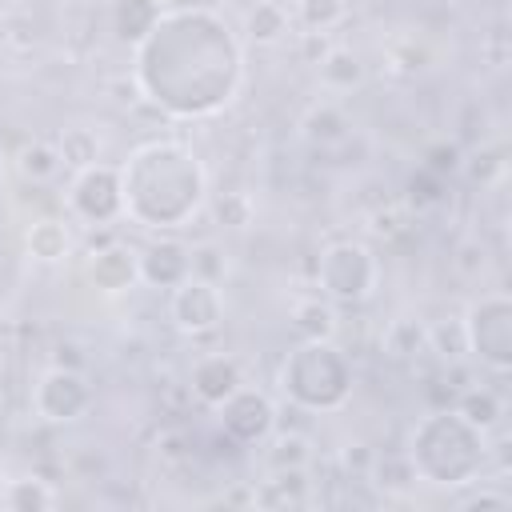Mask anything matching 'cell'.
Masks as SVG:
<instances>
[{"label": "cell", "instance_id": "29", "mask_svg": "<svg viewBox=\"0 0 512 512\" xmlns=\"http://www.w3.org/2000/svg\"><path fill=\"white\" fill-rule=\"evenodd\" d=\"M456 160H460V152H456L452 144H448V148L440 144V148H432V152H428V164H424V172H432V176H444V172H452V168H456Z\"/></svg>", "mask_w": 512, "mask_h": 512}, {"label": "cell", "instance_id": "19", "mask_svg": "<svg viewBox=\"0 0 512 512\" xmlns=\"http://www.w3.org/2000/svg\"><path fill=\"white\" fill-rule=\"evenodd\" d=\"M56 152H60L64 168L80 172V168H88V164H96V160H100V136H96L92 128H84V124H72V128H64V132H60Z\"/></svg>", "mask_w": 512, "mask_h": 512}, {"label": "cell", "instance_id": "23", "mask_svg": "<svg viewBox=\"0 0 512 512\" xmlns=\"http://www.w3.org/2000/svg\"><path fill=\"white\" fill-rule=\"evenodd\" d=\"M424 344H428V328H424L420 320H412V316L392 320V324H388V332H384V352H388V356H396V360L416 356Z\"/></svg>", "mask_w": 512, "mask_h": 512}, {"label": "cell", "instance_id": "11", "mask_svg": "<svg viewBox=\"0 0 512 512\" xmlns=\"http://www.w3.org/2000/svg\"><path fill=\"white\" fill-rule=\"evenodd\" d=\"M240 384H244V372H240V364H236L228 352H208V356H200V360L192 364V376H188L192 396H196L200 404H208V408H220Z\"/></svg>", "mask_w": 512, "mask_h": 512}, {"label": "cell", "instance_id": "18", "mask_svg": "<svg viewBox=\"0 0 512 512\" xmlns=\"http://www.w3.org/2000/svg\"><path fill=\"white\" fill-rule=\"evenodd\" d=\"M288 8L280 4V0H256V8L248 12V24H244V32H248V40H256V44H276V40H284L288 36Z\"/></svg>", "mask_w": 512, "mask_h": 512}, {"label": "cell", "instance_id": "15", "mask_svg": "<svg viewBox=\"0 0 512 512\" xmlns=\"http://www.w3.org/2000/svg\"><path fill=\"white\" fill-rule=\"evenodd\" d=\"M24 248H28V256L40 260V264H60V260L72 252V232H68L64 220H56V216H40V220L28 224V232H24Z\"/></svg>", "mask_w": 512, "mask_h": 512}, {"label": "cell", "instance_id": "2", "mask_svg": "<svg viewBox=\"0 0 512 512\" xmlns=\"http://www.w3.org/2000/svg\"><path fill=\"white\" fill-rule=\"evenodd\" d=\"M124 216L152 232L184 228L208 192V172L184 140H144L120 164Z\"/></svg>", "mask_w": 512, "mask_h": 512}, {"label": "cell", "instance_id": "22", "mask_svg": "<svg viewBox=\"0 0 512 512\" xmlns=\"http://www.w3.org/2000/svg\"><path fill=\"white\" fill-rule=\"evenodd\" d=\"M456 412H460L464 420H472L480 432H492V428L500 424V416H504V404H500V396H496L492 388H468V392L460 396Z\"/></svg>", "mask_w": 512, "mask_h": 512}, {"label": "cell", "instance_id": "21", "mask_svg": "<svg viewBox=\"0 0 512 512\" xmlns=\"http://www.w3.org/2000/svg\"><path fill=\"white\" fill-rule=\"evenodd\" d=\"M292 324L300 332V340H332L336 332V312L328 300H300L292 312Z\"/></svg>", "mask_w": 512, "mask_h": 512}, {"label": "cell", "instance_id": "6", "mask_svg": "<svg viewBox=\"0 0 512 512\" xmlns=\"http://www.w3.org/2000/svg\"><path fill=\"white\" fill-rule=\"evenodd\" d=\"M460 324H464V352H472L488 372L504 376L512 368V300L504 292L480 296Z\"/></svg>", "mask_w": 512, "mask_h": 512}, {"label": "cell", "instance_id": "20", "mask_svg": "<svg viewBox=\"0 0 512 512\" xmlns=\"http://www.w3.org/2000/svg\"><path fill=\"white\" fill-rule=\"evenodd\" d=\"M60 168H64V160H60L56 144L32 140V144H24V148L16 152V172H20L28 184H44V180H52Z\"/></svg>", "mask_w": 512, "mask_h": 512}, {"label": "cell", "instance_id": "24", "mask_svg": "<svg viewBox=\"0 0 512 512\" xmlns=\"http://www.w3.org/2000/svg\"><path fill=\"white\" fill-rule=\"evenodd\" d=\"M52 488L44 484V480H36V476H24V480H12L8 488H4V504L12 508V512H44V508H52Z\"/></svg>", "mask_w": 512, "mask_h": 512}, {"label": "cell", "instance_id": "8", "mask_svg": "<svg viewBox=\"0 0 512 512\" xmlns=\"http://www.w3.org/2000/svg\"><path fill=\"white\" fill-rule=\"evenodd\" d=\"M168 316L180 332L188 336H204V332H216L220 320H224V296H220V284L216 280H204V276H184L172 296H168Z\"/></svg>", "mask_w": 512, "mask_h": 512}, {"label": "cell", "instance_id": "5", "mask_svg": "<svg viewBox=\"0 0 512 512\" xmlns=\"http://www.w3.org/2000/svg\"><path fill=\"white\" fill-rule=\"evenodd\" d=\"M380 280V260L364 240H332L316 260V284L324 300L360 304Z\"/></svg>", "mask_w": 512, "mask_h": 512}, {"label": "cell", "instance_id": "3", "mask_svg": "<svg viewBox=\"0 0 512 512\" xmlns=\"http://www.w3.org/2000/svg\"><path fill=\"white\" fill-rule=\"evenodd\" d=\"M408 464L420 480H428L436 488L476 484L488 464V432H480L456 408L432 412L412 428Z\"/></svg>", "mask_w": 512, "mask_h": 512}, {"label": "cell", "instance_id": "9", "mask_svg": "<svg viewBox=\"0 0 512 512\" xmlns=\"http://www.w3.org/2000/svg\"><path fill=\"white\" fill-rule=\"evenodd\" d=\"M88 404H92L88 380H84L76 368H64V364L48 368V372L36 380V388H32V408H36V416L48 420V424H68V420L84 416Z\"/></svg>", "mask_w": 512, "mask_h": 512}, {"label": "cell", "instance_id": "33", "mask_svg": "<svg viewBox=\"0 0 512 512\" xmlns=\"http://www.w3.org/2000/svg\"><path fill=\"white\" fill-rule=\"evenodd\" d=\"M0 480H4V460H0Z\"/></svg>", "mask_w": 512, "mask_h": 512}, {"label": "cell", "instance_id": "26", "mask_svg": "<svg viewBox=\"0 0 512 512\" xmlns=\"http://www.w3.org/2000/svg\"><path fill=\"white\" fill-rule=\"evenodd\" d=\"M216 220L224 224V228H248L252 224V196L248 192H224V196H216Z\"/></svg>", "mask_w": 512, "mask_h": 512}, {"label": "cell", "instance_id": "27", "mask_svg": "<svg viewBox=\"0 0 512 512\" xmlns=\"http://www.w3.org/2000/svg\"><path fill=\"white\" fill-rule=\"evenodd\" d=\"M308 460V444H304V436H280L276 444H272V452H268V464L276 468V472H284V468H300Z\"/></svg>", "mask_w": 512, "mask_h": 512}, {"label": "cell", "instance_id": "16", "mask_svg": "<svg viewBox=\"0 0 512 512\" xmlns=\"http://www.w3.org/2000/svg\"><path fill=\"white\" fill-rule=\"evenodd\" d=\"M316 64H320L324 88H332V92H348V88H356L364 80V64H360V56L352 48H328Z\"/></svg>", "mask_w": 512, "mask_h": 512}, {"label": "cell", "instance_id": "4", "mask_svg": "<svg viewBox=\"0 0 512 512\" xmlns=\"http://www.w3.org/2000/svg\"><path fill=\"white\" fill-rule=\"evenodd\" d=\"M280 392L304 412H336L352 396V364L332 340H300L280 364Z\"/></svg>", "mask_w": 512, "mask_h": 512}, {"label": "cell", "instance_id": "34", "mask_svg": "<svg viewBox=\"0 0 512 512\" xmlns=\"http://www.w3.org/2000/svg\"><path fill=\"white\" fill-rule=\"evenodd\" d=\"M280 4H284V0H280ZM292 4H296V0H292Z\"/></svg>", "mask_w": 512, "mask_h": 512}, {"label": "cell", "instance_id": "32", "mask_svg": "<svg viewBox=\"0 0 512 512\" xmlns=\"http://www.w3.org/2000/svg\"><path fill=\"white\" fill-rule=\"evenodd\" d=\"M64 4H76V8H80V4H88V0H64Z\"/></svg>", "mask_w": 512, "mask_h": 512}, {"label": "cell", "instance_id": "30", "mask_svg": "<svg viewBox=\"0 0 512 512\" xmlns=\"http://www.w3.org/2000/svg\"><path fill=\"white\" fill-rule=\"evenodd\" d=\"M512 500L504 496V492H488V488H480V492H472L468 500H464V508H508Z\"/></svg>", "mask_w": 512, "mask_h": 512}, {"label": "cell", "instance_id": "17", "mask_svg": "<svg viewBox=\"0 0 512 512\" xmlns=\"http://www.w3.org/2000/svg\"><path fill=\"white\" fill-rule=\"evenodd\" d=\"M300 128H304V140L328 148V144H340V140L348 136V116H344L336 104H312V108L304 112Z\"/></svg>", "mask_w": 512, "mask_h": 512}, {"label": "cell", "instance_id": "12", "mask_svg": "<svg viewBox=\"0 0 512 512\" xmlns=\"http://www.w3.org/2000/svg\"><path fill=\"white\" fill-rule=\"evenodd\" d=\"M140 260V280L148 288H176L184 276H192V252L180 240H152L144 252H136Z\"/></svg>", "mask_w": 512, "mask_h": 512}, {"label": "cell", "instance_id": "7", "mask_svg": "<svg viewBox=\"0 0 512 512\" xmlns=\"http://www.w3.org/2000/svg\"><path fill=\"white\" fill-rule=\"evenodd\" d=\"M68 208L84 224H112L124 216V192H120V168L116 164H88L72 176Z\"/></svg>", "mask_w": 512, "mask_h": 512}, {"label": "cell", "instance_id": "1", "mask_svg": "<svg viewBox=\"0 0 512 512\" xmlns=\"http://www.w3.org/2000/svg\"><path fill=\"white\" fill-rule=\"evenodd\" d=\"M132 76L164 116H216L244 84V44L216 8H164L132 48Z\"/></svg>", "mask_w": 512, "mask_h": 512}, {"label": "cell", "instance_id": "14", "mask_svg": "<svg viewBox=\"0 0 512 512\" xmlns=\"http://www.w3.org/2000/svg\"><path fill=\"white\" fill-rule=\"evenodd\" d=\"M164 0H108V28L120 44L136 48L160 20Z\"/></svg>", "mask_w": 512, "mask_h": 512}, {"label": "cell", "instance_id": "28", "mask_svg": "<svg viewBox=\"0 0 512 512\" xmlns=\"http://www.w3.org/2000/svg\"><path fill=\"white\" fill-rule=\"evenodd\" d=\"M412 204H436L440 200V176H432V172H420V176H412Z\"/></svg>", "mask_w": 512, "mask_h": 512}, {"label": "cell", "instance_id": "31", "mask_svg": "<svg viewBox=\"0 0 512 512\" xmlns=\"http://www.w3.org/2000/svg\"><path fill=\"white\" fill-rule=\"evenodd\" d=\"M8 4H12V0H0V16H4V12H8Z\"/></svg>", "mask_w": 512, "mask_h": 512}, {"label": "cell", "instance_id": "25", "mask_svg": "<svg viewBox=\"0 0 512 512\" xmlns=\"http://www.w3.org/2000/svg\"><path fill=\"white\" fill-rule=\"evenodd\" d=\"M296 20L308 32H328L344 20V0H296Z\"/></svg>", "mask_w": 512, "mask_h": 512}, {"label": "cell", "instance_id": "13", "mask_svg": "<svg viewBox=\"0 0 512 512\" xmlns=\"http://www.w3.org/2000/svg\"><path fill=\"white\" fill-rule=\"evenodd\" d=\"M88 280L100 292H128L140 280V260H136V252L128 244H108V248L92 252Z\"/></svg>", "mask_w": 512, "mask_h": 512}, {"label": "cell", "instance_id": "10", "mask_svg": "<svg viewBox=\"0 0 512 512\" xmlns=\"http://www.w3.org/2000/svg\"><path fill=\"white\" fill-rule=\"evenodd\" d=\"M220 428L232 444H260L276 428V404L260 392L240 384L224 404H220Z\"/></svg>", "mask_w": 512, "mask_h": 512}]
</instances>
